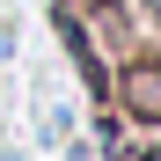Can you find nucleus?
<instances>
[{"instance_id":"nucleus-2","label":"nucleus","mask_w":161,"mask_h":161,"mask_svg":"<svg viewBox=\"0 0 161 161\" xmlns=\"http://www.w3.org/2000/svg\"><path fill=\"white\" fill-rule=\"evenodd\" d=\"M154 15H161V0H154Z\"/></svg>"},{"instance_id":"nucleus-1","label":"nucleus","mask_w":161,"mask_h":161,"mask_svg":"<svg viewBox=\"0 0 161 161\" xmlns=\"http://www.w3.org/2000/svg\"><path fill=\"white\" fill-rule=\"evenodd\" d=\"M117 103H125V117H139V125H161V59H139V66H125V80H117Z\"/></svg>"}]
</instances>
